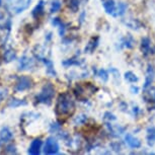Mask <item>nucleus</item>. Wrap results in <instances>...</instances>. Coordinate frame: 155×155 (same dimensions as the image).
<instances>
[{"label": "nucleus", "mask_w": 155, "mask_h": 155, "mask_svg": "<svg viewBox=\"0 0 155 155\" xmlns=\"http://www.w3.org/2000/svg\"><path fill=\"white\" fill-rule=\"evenodd\" d=\"M31 66H34L33 59H31V58L27 57L25 55V56H22L19 59V62H18V70H19V71L28 70V69H30Z\"/></svg>", "instance_id": "nucleus-10"}, {"label": "nucleus", "mask_w": 155, "mask_h": 155, "mask_svg": "<svg viewBox=\"0 0 155 155\" xmlns=\"http://www.w3.org/2000/svg\"><path fill=\"white\" fill-rule=\"evenodd\" d=\"M13 139V133L8 127H3L0 130V147Z\"/></svg>", "instance_id": "nucleus-6"}, {"label": "nucleus", "mask_w": 155, "mask_h": 155, "mask_svg": "<svg viewBox=\"0 0 155 155\" xmlns=\"http://www.w3.org/2000/svg\"><path fill=\"white\" fill-rule=\"evenodd\" d=\"M3 59H4V62L5 63H9L11 61L15 60L16 59V52L15 50L13 49H7L6 51L4 52V55H3Z\"/></svg>", "instance_id": "nucleus-14"}, {"label": "nucleus", "mask_w": 155, "mask_h": 155, "mask_svg": "<svg viewBox=\"0 0 155 155\" xmlns=\"http://www.w3.org/2000/svg\"><path fill=\"white\" fill-rule=\"evenodd\" d=\"M67 2L68 7L71 9L73 12H76L79 8V0H65Z\"/></svg>", "instance_id": "nucleus-22"}, {"label": "nucleus", "mask_w": 155, "mask_h": 155, "mask_svg": "<svg viewBox=\"0 0 155 155\" xmlns=\"http://www.w3.org/2000/svg\"><path fill=\"white\" fill-rule=\"evenodd\" d=\"M31 0H15L11 5V11L15 14L21 13L25 9H28L31 5Z\"/></svg>", "instance_id": "nucleus-5"}, {"label": "nucleus", "mask_w": 155, "mask_h": 155, "mask_svg": "<svg viewBox=\"0 0 155 155\" xmlns=\"http://www.w3.org/2000/svg\"><path fill=\"white\" fill-rule=\"evenodd\" d=\"M5 153H9V154H16V147L13 144H9L5 147Z\"/></svg>", "instance_id": "nucleus-28"}, {"label": "nucleus", "mask_w": 155, "mask_h": 155, "mask_svg": "<svg viewBox=\"0 0 155 155\" xmlns=\"http://www.w3.org/2000/svg\"><path fill=\"white\" fill-rule=\"evenodd\" d=\"M124 46L127 47V48H129V49H131L134 46V40H133V38H132V36H131V35H128L127 38H125V40H124Z\"/></svg>", "instance_id": "nucleus-25"}, {"label": "nucleus", "mask_w": 155, "mask_h": 155, "mask_svg": "<svg viewBox=\"0 0 155 155\" xmlns=\"http://www.w3.org/2000/svg\"><path fill=\"white\" fill-rule=\"evenodd\" d=\"M59 128H60V125L57 124V123H55V124H52L51 127H50V132H56V131Z\"/></svg>", "instance_id": "nucleus-32"}, {"label": "nucleus", "mask_w": 155, "mask_h": 155, "mask_svg": "<svg viewBox=\"0 0 155 155\" xmlns=\"http://www.w3.org/2000/svg\"><path fill=\"white\" fill-rule=\"evenodd\" d=\"M0 5H1V0H0Z\"/></svg>", "instance_id": "nucleus-36"}, {"label": "nucleus", "mask_w": 155, "mask_h": 155, "mask_svg": "<svg viewBox=\"0 0 155 155\" xmlns=\"http://www.w3.org/2000/svg\"><path fill=\"white\" fill-rule=\"evenodd\" d=\"M147 143L149 146L155 144V128L151 127L147 129Z\"/></svg>", "instance_id": "nucleus-20"}, {"label": "nucleus", "mask_w": 155, "mask_h": 155, "mask_svg": "<svg viewBox=\"0 0 155 155\" xmlns=\"http://www.w3.org/2000/svg\"><path fill=\"white\" fill-rule=\"evenodd\" d=\"M61 8V2L58 1V0H55V1L52 2L51 4V8H50V12L51 13H55L57 11H59Z\"/></svg>", "instance_id": "nucleus-24"}, {"label": "nucleus", "mask_w": 155, "mask_h": 155, "mask_svg": "<svg viewBox=\"0 0 155 155\" xmlns=\"http://www.w3.org/2000/svg\"><path fill=\"white\" fill-rule=\"evenodd\" d=\"M125 79L126 80H128L129 82H132V83H135L138 81V77L134 74L133 72H131V71H129V72H126L125 73Z\"/></svg>", "instance_id": "nucleus-23"}, {"label": "nucleus", "mask_w": 155, "mask_h": 155, "mask_svg": "<svg viewBox=\"0 0 155 155\" xmlns=\"http://www.w3.org/2000/svg\"><path fill=\"white\" fill-rule=\"evenodd\" d=\"M45 13V1L44 0H40L39 3L36 5V7L34 8L31 11V15L34 18L39 19L40 17H42Z\"/></svg>", "instance_id": "nucleus-8"}, {"label": "nucleus", "mask_w": 155, "mask_h": 155, "mask_svg": "<svg viewBox=\"0 0 155 155\" xmlns=\"http://www.w3.org/2000/svg\"><path fill=\"white\" fill-rule=\"evenodd\" d=\"M87 121V117L85 115H79L74 119V124L75 125H82Z\"/></svg>", "instance_id": "nucleus-26"}, {"label": "nucleus", "mask_w": 155, "mask_h": 155, "mask_svg": "<svg viewBox=\"0 0 155 155\" xmlns=\"http://www.w3.org/2000/svg\"><path fill=\"white\" fill-rule=\"evenodd\" d=\"M33 86V81L28 76H19L16 80L15 83V91L17 92H22L25 90L30 89Z\"/></svg>", "instance_id": "nucleus-3"}, {"label": "nucleus", "mask_w": 155, "mask_h": 155, "mask_svg": "<svg viewBox=\"0 0 155 155\" xmlns=\"http://www.w3.org/2000/svg\"><path fill=\"white\" fill-rule=\"evenodd\" d=\"M150 40L148 38H143L141 40V51L144 56H147V55L150 53Z\"/></svg>", "instance_id": "nucleus-15"}, {"label": "nucleus", "mask_w": 155, "mask_h": 155, "mask_svg": "<svg viewBox=\"0 0 155 155\" xmlns=\"http://www.w3.org/2000/svg\"><path fill=\"white\" fill-rule=\"evenodd\" d=\"M55 94V88L52 83H47L43 86L42 90L38 95H36V101L38 104H45L50 106Z\"/></svg>", "instance_id": "nucleus-2"}, {"label": "nucleus", "mask_w": 155, "mask_h": 155, "mask_svg": "<svg viewBox=\"0 0 155 155\" xmlns=\"http://www.w3.org/2000/svg\"><path fill=\"white\" fill-rule=\"evenodd\" d=\"M154 75H155V72H154L153 66L149 64L148 69H147V76H146V80L144 83V89L148 88V87L151 85V83L153 82V79H154Z\"/></svg>", "instance_id": "nucleus-12"}, {"label": "nucleus", "mask_w": 155, "mask_h": 155, "mask_svg": "<svg viewBox=\"0 0 155 155\" xmlns=\"http://www.w3.org/2000/svg\"><path fill=\"white\" fill-rule=\"evenodd\" d=\"M11 18L7 15L4 11H0V30H7L10 31L11 28Z\"/></svg>", "instance_id": "nucleus-7"}, {"label": "nucleus", "mask_w": 155, "mask_h": 155, "mask_svg": "<svg viewBox=\"0 0 155 155\" xmlns=\"http://www.w3.org/2000/svg\"><path fill=\"white\" fill-rule=\"evenodd\" d=\"M27 106V101L25 99H17V98H11L7 104V107H11V109H15V107Z\"/></svg>", "instance_id": "nucleus-17"}, {"label": "nucleus", "mask_w": 155, "mask_h": 155, "mask_svg": "<svg viewBox=\"0 0 155 155\" xmlns=\"http://www.w3.org/2000/svg\"><path fill=\"white\" fill-rule=\"evenodd\" d=\"M41 61H43L44 63H45V65L47 67V73L52 76H56V71H55L54 69V64L52 63V61H50L49 59H47V58H42Z\"/></svg>", "instance_id": "nucleus-19"}, {"label": "nucleus", "mask_w": 155, "mask_h": 155, "mask_svg": "<svg viewBox=\"0 0 155 155\" xmlns=\"http://www.w3.org/2000/svg\"><path fill=\"white\" fill-rule=\"evenodd\" d=\"M104 8L107 13L114 14L116 10V3L114 0H104Z\"/></svg>", "instance_id": "nucleus-16"}, {"label": "nucleus", "mask_w": 155, "mask_h": 155, "mask_svg": "<svg viewBox=\"0 0 155 155\" xmlns=\"http://www.w3.org/2000/svg\"><path fill=\"white\" fill-rule=\"evenodd\" d=\"M98 76L101 77V79H102L104 81H107V79H109V74H107V72L106 71V70H104V69L99 70Z\"/></svg>", "instance_id": "nucleus-29"}, {"label": "nucleus", "mask_w": 155, "mask_h": 155, "mask_svg": "<svg viewBox=\"0 0 155 155\" xmlns=\"http://www.w3.org/2000/svg\"><path fill=\"white\" fill-rule=\"evenodd\" d=\"M143 97L148 102H155V87H151L149 89L146 88V91L144 95H143Z\"/></svg>", "instance_id": "nucleus-18"}, {"label": "nucleus", "mask_w": 155, "mask_h": 155, "mask_svg": "<svg viewBox=\"0 0 155 155\" xmlns=\"http://www.w3.org/2000/svg\"><path fill=\"white\" fill-rule=\"evenodd\" d=\"M7 94H8L7 89H2V90H0V102H1L5 97H6Z\"/></svg>", "instance_id": "nucleus-30"}, {"label": "nucleus", "mask_w": 155, "mask_h": 155, "mask_svg": "<svg viewBox=\"0 0 155 155\" xmlns=\"http://www.w3.org/2000/svg\"><path fill=\"white\" fill-rule=\"evenodd\" d=\"M104 116H106V117H104V119H109L110 121V120H116V117L114 115H112V114H110V113H107Z\"/></svg>", "instance_id": "nucleus-33"}, {"label": "nucleus", "mask_w": 155, "mask_h": 155, "mask_svg": "<svg viewBox=\"0 0 155 155\" xmlns=\"http://www.w3.org/2000/svg\"><path fill=\"white\" fill-rule=\"evenodd\" d=\"M41 147H42V140L40 138L35 139L28 150V153L31 155H39L41 153Z\"/></svg>", "instance_id": "nucleus-9"}, {"label": "nucleus", "mask_w": 155, "mask_h": 155, "mask_svg": "<svg viewBox=\"0 0 155 155\" xmlns=\"http://www.w3.org/2000/svg\"><path fill=\"white\" fill-rule=\"evenodd\" d=\"M62 23H63V21L59 18V17H56V18H54L52 20V25H55V27H59V25H62Z\"/></svg>", "instance_id": "nucleus-31"}, {"label": "nucleus", "mask_w": 155, "mask_h": 155, "mask_svg": "<svg viewBox=\"0 0 155 155\" xmlns=\"http://www.w3.org/2000/svg\"><path fill=\"white\" fill-rule=\"evenodd\" d=\"M126 9H127V4L124 3V2H120L118 4V6H116V10L113 15L114 16H121L125 13Z\"/></svg>", "instance_id": "nucleus-21"}, {"label": "nucleus", "mask_w": 155, "mask_h": 155, "mask_svg": "<svg viewBox=\"0 0 155 155\" xmlns=\"http://www.w3.org/2000/svg\"><path fill=\"white\" fill-rule=\"evenodd\" d=\"M131 91H132V93H138V91H139V87H137V86H132V87H131Z\"/></svg>", "instance_id": "nucleus-34"}, {"label": "nucleus", "mask_w": 155, "mask_h": 155, "mask_svg": "<svg viewBox=\"0 0 155 155\" xmlns=\"http://www.w3.org/2000/svg\"><path fill=\"white\" fill-rule=\"evenodd\" d=\"M63 65L68 67V66H72V65H79L80 62L78 60H76V58H72V59H68V60H65L63 61Z\"/></svg>", "instance_id": "nucleus-27"}, {"label": "nucleus", "mask_w": 155, "mask_h": 155, "mask_svg": "<svg viewBox=\"0 0 155 155\" xmlns=\"http://www.w3.org/2000/svg\"><path fill=\"white\" fill-rule=\"evenodd\" d=\"M139 112V109H138V107H133V113L134 114H136V115H137V113H138Z\"/></svg>", "instance_id": "nucleus-35"}, {"label": "nucleus", "mask_w": 155, "mask_h": 155, "mask_svg": "<svg viewBox=\"0 0 155 155\" xmlns=\"http://www.w3.org/2000/svg\"><path fill=\"white\" fill-rule=\"evenodd\" d=\"M75 104L71 95L68 92H63L58 96L56 107H55V113L58 117H66L74 112Z\"/></svg>", "instance_id": "nucleus-1"}, {"label": "nucleus", "mask_w": 155, "mask_h": 155, "mask_svg": "<svg viewBox=\"0 0 155 155\" xmlns=\"http://www.w3.org/2000/svg\"><path fill=\"white\" fill-rule=\"evenodd\" d=\"M125 140L127 142V144L132 148H140L141 147V141L136 138V137L132 136L131 134H127L125 137Z\"/></svg>", "instance_id": "nucleus-11"}, {"label": "nucleus", "mask_w": 155, "mask_h": 155, "mask_svg": "<svg viewBox=\"0 0 155 155\" xmlns=\"http://www.w3.org/2000/svg\"><path fill=\"white\" fill-rule=\"evenodd\" d=\"M59 152V144L58 141L54 137H49L46 140L45 146H44V153L51 155V154H57Z\"/></svg>", "instance_id": "nucleus-4"}, {"label": "nucleus", "mask_w": 155, "mask_h": 155, "mask_svg": "<svg viewBox=\"0 0 155 155\" xmlns=\"http://www.w3.org/2000/svg\"><path fill=\"white\" fill-rule=\"evenodd\" d=\"M98 43H99V38L98 37H93L90 39V41L88 42V44L86 45L85 49V53H92L93 51L96 49V47L98 46Z\"/></svg>", "instance_id": "nucleus-13"}]
</instances>
